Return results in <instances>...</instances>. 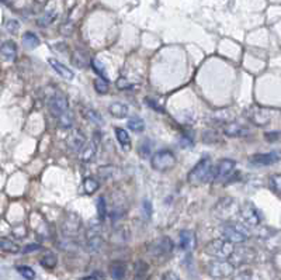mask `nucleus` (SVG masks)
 Returning <instances> with one entry per match:
<instances>
[{
  "label": "nucleus",
  "instance_id": "1",
  "mask_svg": "<svg viewBox=\"0 0 281 280\" xmlns=\"http://www.w3.org/2000/svg\"><path fill=\"white\" fill-rule=\"evenodd\" d=\"M214 177V168L213 162L208 156L205 158H201L193 169L188 172L187 175V180L191 184H195V186H200V184L208 183L211 182Z\"/></svg>",
  "mask_w": 281,
  "mask_h": 280
},
{
  "label": "nucleus",
  "instance_id": "2",
  "mask_svg": "<svg viewBox=\"0 0 281 280\" xmlns=\"http://www.w3.org/2000/svg\"><path fill=\"white\" fill-rule=\"evenodd\" d=\"M47 105L49 111L54 117H61L69 110V102L66 95L57 87H51L47 90Z\"/></svg>",
  "mask_w": 281,
  "mask_h": 280
},
{
  "label": "nucleus",
  "instance_id": "3",
  "mask_svg": "<svg viewBox=\"0 0 281 280\" xmlns=\"http://www.w3.org/2000/svg\"><path fill=\"white\" fill-rule=\"evenodd\" d=\"M214 214L218 220L226 222H233L239 214V204L232 197H223L214 207Z\"/></svg>",
  "mask_w": 281,
  "mask_h": 280
},
{
  "label": "nucleus",
  "instance_id": "4",
  "mask_svg": "<svg viewBox=\"0 0 281 280\" xmlns=\"http://www.w3.org/2000/svg\"><path fill=\"white\" fill-rule=\"evenodd\" d=\"M233 244H231L229 241L223 240V238H217V240H213L210 241L205 248H204V252L211 256V258H215V259H221V261H226L231 258L233 252Z\"/></svg>",
  "mask_w": 281,
  "mask_h": 280
},
{
  "label": "nucleus",
  "instance_id": "5",
  "mask_svg": "<svg viewBox=\"0 0 281 280\" xmlns=\"http://www.w3.org/2000/svg\"><path fill=\"white\" fill-rule=\"evenodd\" d=\"M151 166L156 172H167L176 166V156L169 149H162L156 152L151 159Z\"/></svg>",
  "mask_w": 281,
  "mask_h": 280
},
{
  "label": "nucleus",
  "instance_id": "6",
  "mask_svg": "<svg viewBox=\"0 0 281 280\" xmlns=\"http://www.w3.org/2000/svg\"><path fill=\"white\" fill-rule=\"evenodd\" d=\"M235 272V266L228 261H211L207 265V273L215 280H223L231 278Z\"/></svg>",
  "mask_w": 281,
  "mask_h": 280
},
{
  "label": "nucleus",
  "instance_id": "7",
  "mask_svg": "<svg viewBox=\"0 0 281 280\" xmlns=\"http://www.w3.org/2000/svg\"><path fill=\"white\" fill-rule=\"evenodd\" d=\"M235 166H236V162L233 159H229V158L221 159L218 165L214 168V182L232 180L235 176Z\"/></svg>",
  "mask_w": 281,
  "mask_h": 280
},
{
  "label": "nucleus",
  "instance_id": "8",
  "mask_svg": "<svg viewBox=\"0 0 281 280\" xmlns=\"http://www.w3.org/2000/svg\"><path fill=\"white\" fill-rule=\"evenodd\" d=\"M175 249V244L169 238V237H162L160 240H157L154 244H151L149 252L151 255L156 259H166L172 255V252Z\"/></svg>",
  "mask_w": 281,
  "mask_h": 280
},
{
  "label": "nucleus",
  "instance_id": "9",
  "mask_svg": "<svg viewBox=\"0 0 281 280\" xmlns=\"http://www.w3.org/2000/svg\"><path fill=\"white\" fill-rule=\"evenodd\" d=\"M248 118L252 121L254 126L264 127L266 124H269L272 121L273 110L272 108H267V107L253 105L248 110Z\"/></svg>",
  "mask_w": 281,
  "mask_h": 280
},
{
  "label": "nucleus",
  "instance_id": "10",
  "mask_svg": "<svg viewBox=\"0 0 281 280\" xmlns=\"http://www.w3.org/2000/svg\"><path fill=\"white\" fill-rule=\"evenodd\" d=\"M222 237L223 240L229 241L231 244H243L248 240L246 232L241 228V225H238L236 222H225L222 227Z\"/></svg>",
  "mask_w": 281,
  "mask_h": 280
},
{
  "label": "nucleus",
  "instance_id": "11",
  "mask_svg": "<svg viewBox=\"0 0 281 280\" xmlns=\"http://www.w3.org/2000/svg\"><path fill=\"white\" fill-rule=\"evenodd\" d=\"M62 232L65 237L72 238V237H78L80 228H82V220L78 214L75 212H66V215L63 217L62 221Z\"/></svg>",
  "mask_w": 281,
  "mask_h": 280
},
{
  "label": "nucleus",
  "instance_id": "12",
  "mask_svg": "<svg viewBox=\"0 0 281 280\" xmlns=\"http://www.w3.org/2000/svg\"><path fill=\"white\" fill-rule=\"evenodd\" d=\"M239 214H241V217L243 218L245 224L250 225V227H257L260 224V221H262L260 211L250 202H246L242 206H239Z\"/></svg>",
  "mask_w": 281,
  "mask_h": 280
},
{
  "label": "nucleus",
  "instance_id": "13",
  "mask_svg": "<svg viewBox=\"0 0 281 280\" xmlns=\"http://www.w3.org/2000/svg\"><path fill=\"white\" fill-rule=\"evenodd\" d=\"M232 261L231 262L233 266H242V265H249L256 259V252L253 248H248V246H239V248H233L232 255H231Z\"/></svg>",
  "mask_w": 281,
  "mask_h": 280
},
{
  "label": "nucleus",
  "instance_id": "14",
  "mask_svg": "<svg viewBox=\"0 0 281 280\" xmlns=\"http://www.w3.org/2000/svg\"><path fill=\"white\" fill-rule=\"evenodd\" d=\"M104 238L101 235V232L98 230V227H90L86 232V248L92 253H97L103 248Z\"/></svg>",
  "mask_w": 281,
  "mask_h": 280
},
{
  "label": "nucleus",
  "instance_id": "15",
  "mask_svg": "<svg viewBox=\"0 0 281 280\" xmlns=\"http://www.w3.org/2000/svg\"><path fill=\"white\" fill-rule=\"evenodd\" d=\"M86 142H88L86 136H85V133L80 131V130H72L70 134L68 136V138H66V145H68L72 151H76V152H80V151L85 148Z\"/></svg>",
  "mask_w": 281,
  "mask_h": 280
},
{
  "label": "nucleus",
  "instance_id": "16",
  "mask_svg": "<svg viewBox=\"0 0 281 280\" xmlns=\"http://www.w3.org/2000/svg\"><path fill=\"white\" fill-rule=\"evenodd\" d=\"M280 156L277 152H269V154H256L249 158V164L253 166H270L279 162Z\"/></svg>",
  "mask_w": 281,
  "mask_h": 280
},
{
  "label": "nucleus",
  "instance_id": "17",
  "mask_svg": "<svg viewBox=\"0 0 281 280\" xmlns=\"http://www.w3.org/2000/svg\"><path fill=\"white\" fill-rule=\"evenodd\" d=\"M0 58L4 62H14L17 58V45L14 41H6L0 47Z\"/></svg>",
  "mask_w": 281,
  "mask_h": 280
},
{
  "label": "nucleus",
  "instance_id": "18",
  "mask_svg": "<svg viewBox=\"0 0 281 280\" xmlns=\"http://www.w3.org/2000/svg\"><path fill=\"white\" fill-rule=\"evenodd\" d=\"M223 133L226 137H231V138H238V137H245L249 134V130L245 128L238 123H228L226 126L223 127Z\"/></svg>",
  "mask_w": 281,
  "mask_h": 280
},
{
  "label": "nucleus",
  "instance_id": "19",
  "mask_svg": "<svg viewBox=\"0 0 281 280\" xmlns=\"http://www.w3.org/2000/svg\"><path fill=\"white\" fill-rule=\"evenodd\" d=\"M49 65L52 67V69L58 73L59 76L63 77L65 80H72V79L75 77V73H73L68 67H65L62 62H59L58 59H54V58L49 59Z\"/></svg>",
  "mask_w": 281,
  "mask_h": 280
},
{
  "label": "nucleus",
  "instance_id": "20",
  "mask_svg": "<svg viewBox=\"0 0 281 280\" xmlns=\"http://www.w3.org/2000/svg\"><path fill=\"white\" fill-rule=\"evenodd\" d=\"M195 246V235L190 230H183L180 231V249L183 251H190Z\"/></svg>",
  "mask_w": 281,
  "mask_h": 280
},
{
  "label": "nucleus",
  "instance_id": "21",
  "mask_svg": "<svg viewBox=\"0 0 281 280\" xmlns=\"http://www.w3.org/2000/svg\"><path fill=\"white\" fill-rule=\"evenodd\" d=\"M110 275L114 280H125L126 265L124 262L116 261L110 265Z\"/></svg>",
  "mask_w": 281,
  "mask_h": 280
},
{
  "label": "nucleus",
  "instance_id": "22",
  "mask_svg": "<svg viewBox=\"0 0 281 280\" xmlns=\"http://www.w3.org/2000/svg\"><path fill=\"white\" fill-rule=\"evenodd\" d=\"M72 62L76 68H88L90 65V57H89L88 52L85 51H80V49H76L72 55Z\"/></svg>",
  "mask_w": 281,
  "mask_h": 280
},
{
  "label": "nucleus",
  "instance_id": "23",
  "mask_svg": "<svg viewBox=\"0 0 281 280\" xmlns=\"http://www.w3.org/2000/svg\"><path fill=\"white\" fill-rule=\"evenodd\" d=\"M108 111H110V114L113 117H116V118H125L128 116V111H129V108L124 103H120V102H116V103H111L110 107H108Z\"/></svg>",
  "mask_w": 281,
  "mask_h": 280
},
{
  "label": "nucleus",
  "instance_id": "24",
  "mask_svg": "<svg viewBox=\"0 0 281 280\" xmlns=\"http://www.w3.org/2000/svg\"><path fill=\"white\" fill-rule=\"evenodd\" d=\"M97 144H98V141H94L93 140V142L89 145H85V148L82 149V161L83 162H92L93 161V158H94V155H96V151H97Z\"/></svg>",
  "mask_w": 281,
  "mask_h": 280
},
{
  "label": "nucleus",
  "instance_id": "25",
  "mask_svg": "<svg viewBox=\"0 0 281 280\" xmlns=\"http://www.w3.org/2000/svg\"><path fill=\"white\" fill-rule=\"evenodd\" d=\"M116 137L118 140V142L121 144L124 151H129L131 149V137L126 133L124 128H116Z\"/></svg>",
  "mask_w": 281,
  "mask_h": 280
},
{
  "label": "nucleus",
  "instance_id": "26",
  "mask_svg": "<svg viewBox=\"0 0 281 280\" xmlns=\"http://www.w3.org/2000/svg\"><path fill=\"white\" fill-rule=\"evenodd\" d=\"M82 113H83V117L90 121V123H93V124H96V126H101L104 121H103V118L101 116L97 113L96 110H93V108H89V107H83L82 108Z\"/></svg>",
  "mask_w": 281,
  "mask_h": 280
},
{
  "label": "nucleus",
  "instance_id": "27",
  "mask_svg": "<svg viewBox=\"0 0 281 280\" xmlns=\"http://www.w3.org/2000/svg\"><path fill=\"white\" fill-rule=\"evenodd\" d=\"M149 266L144 261H138L135 263V280H149Z\"/></svg>",
  "mask_w": 281,
  "mask_h": 280
},
{
  "label": "nucleus",
  "instance_id": "28",
  "mask_svg": "<svg viewBox=\"0 0 281 280\" xmlns=\"http://www.w3.org/2000/svg\"><path fill=\"white\" fill-rule=\"evenodd\" d=\"M232 280H263L260 278L259 273H256L252 269H243V271L238 272L235 276H233Z\"/></svg>",
  "mask_w": 281,
  "mask_h": 280
},
{
  "label": "nucleus",
  "instance_id": "29",
  "mask_svg": "<svg viewBox=\"0 0 281 280\" xmlns=\"http://www.w3.org/2000/svg\"><path fill=\"white\" fill-rule=\"evenodd\" d=\"M23 44L30 49H34L38 47L39 44H41V41L39 38L34 34V33H31V31H27L24 35H23Z\"/></svg>",
  "mask_w": 281,
  "mask_h": 280
},
{
  "label": "nucleus",
  "instance_id": "30",
  "mask_svg": "<svg viewBox=\"0 0 281 280\" xmlns=\"http://www.w3.org/2000/svg\"><path fill=\"white\" fill-rule=\"evenodd\" d=\"M39 263L45 268V269H54L58 263V258L55 256V253L52 252H47L41 259H39Z\"/></svg>",
  "mask_w": 281,
  "mask_h": 280
},
{
  "label": "nucleus",
  "instance_id": "31",
  "mask_svg": "<svg viewBox=\"0 0 281 280\" xmlns=\"http://www.w3.org/2000/svg\"><path fill=\"white\" fill-rule=\"evenodd\" d=\"M90 65H92V68L93 70L96 72L97 75L100 76V79H103V80H108V76H107V70H106V67L98 61L97 58H90Z\"/></svg>",
  "mask_w": 281,
  "mask_h": 280
},
{
  "label": "nucleus",
  "instance_id": "32",
  "mask_svg": "<svg viewBox=\"0 0 281 280\" xmlns=\"http://www.w3.org/2000/svg\"><path fill=\"white\" fill-rule=\"evenodd\" d=\"M128 128L132 130L134 133H142L145 130V121L141 117H132L128 120Z\"/></svg>",
  "mask_w": 281,
  "mask_h": 280
},
{
  "label": "nucleus",
  "instance_id": "33",
  "mask_svg": "<svg viewBox=\"0 0 281 280\" xmlns=\"http://www.w3.org/2000/svg\"><path fill=\"white\" fill-rule=\"evenodd\" d=\"M0 249L4 252H9V253H17V252H20V246L16 242L9 240V238H4V240L0 241Z\"/></svg>",
  "mask_w": 281,
  "mask_h": 280
},
{
  "label": "nucleus",
  "instance_id": "34",
  "mask_svg": "<svg viewBox=\"0 0 281 280\" xmlns=\"http://www.w3.org/2000/svg\"><path fill=\"white\" fill-rule=\"evenodd\" d=\"M98 187H100V184H98V182H97L94 177H86L85 182H83V189H85V192L88 194L96 193L97 190H98Z\"/></svg>",
  "mask_w": 281,
  "mask_h": 280
},
{
  "label": "nucleus",
  "instance_id": "35",
  "mask_svg": "<svg viewBox=\"0 0 281 280\" xmlns=\"http://www.w3.org/2000/svg\"><path fill=\"white\" fill-rule=\"evenodd\" d=\"M93 86H94V90H96L98 95H106L107 92L110 90V86H108V80H103L100 77L94 79L93 82Z\"/></svg>",
  "mask_w": 281,
  "mask_h": 280
},
{
  "label": "nucleus",
  "instance_id": "36",
  "mask_svg": "<svg viewBox=\"0 0 281 280\" xmlns=\"http://www.w3.org/2000/svg\"><path fill=\"white\" fill-rule=\"evenodd\" d=\"M97 215L101 221H104L107 217V204L104 197H98L97 200Z\"/></svg>",
  "mask_w": 281,
  "mask_h": 280
},
{
  "label": "nucleus",
  "instance_id": "37",
  "mask_svg": "<svg viewBox=\"0 0 281 280\" xmlns=\"http://www.w3.org/2000/svg\"><path fill=\"white\" fill-rule=\"evenodd\" d=\"M58 123L62 128H70L72 124H73V116H72V113H70L69 110L66 113H63L62 116L58 117Z\"/></svg>",
  "mask_w": 281,
  "mask_h": 280
},
{
  "label": "nucleus",
  "instance_id": "38",
  "mask_svg": "<svg viewBox=\"0 0 281 280\" xmlns=\"http://www.w3.org/2000/svg\"><path fill=\"white\" fill-rule=\"evenodd\" d=\"M57 19V14H55V11H48L44 17H41L38 20V26L39 27H47V26H51L54 21Z\"/></svg>",
  "mask_w": 281,
  "mask_h": 280
},
{
  "label": "nucleus",
  "instance_id": "39",
  "mask_svg": "<svg viewBox=\"0 0 281 280\" xmlns=\"http://www.w3.org/2000/svg\"><path fill=\"white\" fill-rule=\"evenodd\" d=\"M151 151H152V146H151V142H148V140H145L138 148V154L142 159H148L149 155H151Z\"/></svg>",
  "mask_w": 281,
  "mask_h": 280
},
{
  "label": "nucleus",
  "instance_id": "40",
  "mask_svg": "<svg viewBox=\"0 0 281 280\" xmlns=\"http://www.w3.org/2000/svg\"><path fill=\"white\" fill-rule=\"evenodd\" d=\"M17 272H19L20 275H21L24 279H27V280L35 279V272L32 271L30 266H19V268H17Z\"/></svg>",
  "mask_w": 281,
  "mask_h": 280
},
{
  "label": "nucleus",
  "instance_id": "41",
  "mask_svg": "<svg viewBox=\"0 0 281 280\" xmlns=\"http://www.w3.org/2000/svg\"><path fill=\"white\" fill-rule=\"evenodd\" d=\"M270 189L276 194H280V175L276 174L270 177Z\"/></svg>",
  "mask_w": 281,
  "mask_h": 280
},
{
  "label": "nucleus",
  "instance_id": "42",
  "mask_svg": "<svg viewBox=\"0 0 281 280\" xmlns=\"http://www.w3.org/2000/svg\"><path fill=\"white\" fill-rule=\"evenodd\" d=\"M142 214H144L145 220H151V217H152V203L149 200H144V203H142Z\"/></svg>",
  "mask_w": 281,
  "mask_h": 280
},
{
  "label": "nucleus",
  "instance_id": "43",
  "mask_svg": "<svg viewBox=\"0 0 281 280\" xmlns=\"http://www.w3.org/2000/svg\"><path fill=\"white\" fill-rule=\"evenodd\" d=\"M6 29H7V31L11 33V34H16L20 29L19 21H17V20H9V21L6 23Z\"/></svg>",
  "mask_w": 281,
  "mask_h": 280
},
{
  "label": "nucleus",
  "instance_id": "44",
  "mask_svg": "<svg viewBox=\"0 0 281 280\" xmlns=\"http://www.w3.org/2000/svg\"><path fill=\"white\" fill-rule=\"evenodd\" d=\"M113 169H114L113 166H103V168H100V169H98L100 177H101V179H107L110 175L113 174Z\"/></svg>",
  "mask_w": 281,
  "mask_h": 280
},
{
  "label": "nucleus",
  "instance_id": "45",
  "mask_svg": "<svg viewBox=\"0 0 281 280\" xmlns=\"http://www.w3.org/2000/svg\"><path fill=\"white\" fill-rule=\"evenodd\" d=\"M266 141L267 142H277L280 140V133L279 131H273V133H266Z\"/></svg>",
  "mask_w": 281,
  "mask_h": 280
},
{
  "label": "nucleus",
  "instance_id": "46",
  "mask_svg": "<svg viewBox=\"0 0 281 280\" xmlns=\"http://www.w3.org/2000/svg\"><path fill=\"white\" fill-rule=\"evenodd\" d=\"M117 87L121 89V90H124V89H129L131 85H129V82L126 80L125 77H120V79L117 80Z\"/></svg>",
  "mask_w": 281,
  "mask_h": 280
},
{
  "label": "nucleus",
  "instance_id": "47",
  "mask_svg": "<svg viewBox=\"0 0 281 280\" xmlns=\"http://www.w3.org/2000/svg\"><path fill=\"white\" fill-rule=\"evenodd\" d=\"M162 280H180V278L176 275L175 272L167 271L162 275Z\"/></svg>",
  "mask_w": 281,
  "mask_h": 280
},
{
  "label": "nucleus",
  "instance_id": "48",
  "mask_svg": "<svg viewBox=\"0 0 281 280\" xmlns=\"http://www.w3.org/2000/svg\"><path fill=\"white\" fill-rule=\"evenodd\" d=\"M38 249H41V245H38V244H31V245H27L23 251H24V253H30V252L38 251Z\"/></svg>",
  "mask_w": 281,
  "mask_h": 280
},
{
  "label": "nucleus",
  "instance_id": "49",
  "mask_svg": "<svg viewBox=\"0 0 281 280\" xmlns=\"http://www.w3.org/2000/svg\"><path fill=\"white\" fill-rule=\"evenodd\" d=\"M145 102H146V105H148V106L154 107V108H155L156 111H163V108H162V107H160V106H156L155 102H154V100H151V99H146Z\"/></svg>",
  "mask_w": 281,
  "mask_h": 280
},
{
  "label": "nucleus",
  "instance_id": "50",
  "mask_svg": "<svg viewBox=\"0 0 281 280\" xmlns=\"http://www.w3.org/2000/svg\"><path fill=\"white\" fill-rule=\"evenodd\" d=\"M80 280H104V278H103L101 275L96 273V275H93V276H88V278H83V279Z\"/></svg>",
  "mask_w": 281,
  "mask_h": 280
},
{
  "label": "nucleus",
  "instance_id": "51",
  "mask_svg": "<svg viewBox=\"0 0 281 280\" xmlns=\"http://www.w3.org/2000/svg\"><path fill=\"white\" fill-rule=\"evenodd\" d=\"M0 47H1V39H0Z\"/></svg>",
  "mask_w": 281,
  "mask_h": 280
}]
</instances>
